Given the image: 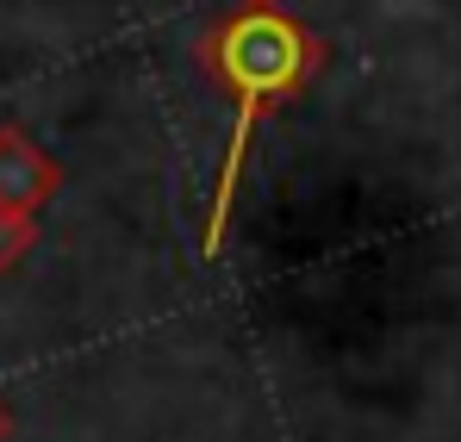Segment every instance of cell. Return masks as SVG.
Returning <instances> with one entry per match:
<instances>
[{
	"mask_svg": "<svg viewBox=\"0 0 461 442\" xmlns=\"http://www.w3.org/2000/svg\"><path fill=\"white\" fill-rule=\"evenodd\" d=\"M200 63L219 75L230 87V100H237V125H230L225 162H219V181H212V200H206V224H200V243L212 256V249H225L230 206H237V181H243V156H249L256 125L268 119L275 100L306 87V75L324 63V44L294 13H281L275 0H243L237 13H225L200 38Z\"/></svg>",
	"mask_w": 461,
	"mask_h": 442,
	"instance_id": "cell-1",
	"label": "cell"
},
{
	"mask_svg": "<svg viewBox=\"0 0 461 442\" xmlns=\"http://www.w3.org/2000/svg\"><path fill=\"white\" fill-rule=\"evenodd\" d=\"M63 168L32 144L19 125H0V206L13 212H38L44 200H57Z\"/></svg>",
	"mask_w": 461,
	"mask_h": 442,
	"instance_id": "cell-2",
	"label": "cell"
},
{
	"mask_svg": "<svg viewBox=\"0 0 461 442\" xmlns=\"http://www.w3.org/2000/svg\"><path fill=\"white\" fill-rule=\"evenodd\" d=\"M32 243H38V212H13V206H0V275L19 268Z\"/></svg>",
	"mask_w": 461,
	"mask_h": 442,
	"instance_id": "cell-3",
	"label": "cell"
},
{
	"mask_svg": "<svg viewBox=\"0 0 461 442\" xmlns=\"http://www.w3.org/2000/svg\"><path fill=\"white\" fill-rule=\"evenodd\" d=\"M13 437V418H6V405H0V442Z\"/></svg>",
	"mask_w": 461,
	"mask_h": 442,
	"instance_id": "cell-4",
	"label": "cell"
}]
</instances>
